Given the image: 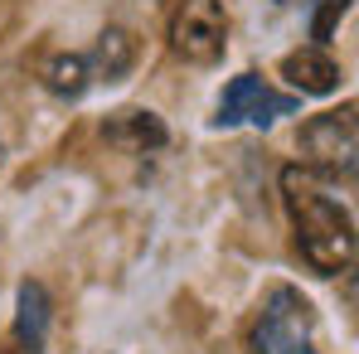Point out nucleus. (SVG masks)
<instances>
[{
  "mask_svg": "<svg viewBox=\"0 0 359 354\" xmlns=\"http://www.w3.org/2000/svg\"><path fill=\"white\" fill-rule=\"evenodd\" d=\"M282 199H287V214H292V229H297L301 257L320 277L350 272L355 267V214L340 199H330L306 165L282 170Z\"/></svg>",
  "mask_w": 359,
  "mask_h": 354,
  "instance_id": "obj_1",
  "label": "nucleus"
},
{
  "mask_svg": "<svg viewBox=\"0 0 359 354\" xmlns=\"http://www.w3.org/2000/svg\"><path fill=\"white\" fill-rule=\"evenodd\" d=\"M257 354H316V311L297 287H272L262 296L257 325H252Z\"/></svg>",
  "mask_w": 359,
  "mask_h": 354,
  "instance_id": "obj_2",
  "label": "nucleus"
},
{
  "mask_svg": "<svg viewBox=\"0 0 359 354\" xmlns=\"http://www.w3.org/2000/svg\"><path fill=\"white\" fill-rule=\"evenodd\" d=\"M355 102H345L340 112H320L301 126V156L311 175L355 179Z\"/></svg>",
  "mask_w": 359,
  "mask_h": 354,
  "instance_id": "obj_3",
  "label": "nucleus"
},
{
  "mask_svg": "<svg viewBox=\"0 0 359 354\" xmlns=\"http://www.w3.org/2000/svg\"><path fill=\"white\" fill-rule=\"evenodd\" d=\"M170 49L184 63H199V68L224 59V49H229L224 0H180V10L170 15Z\"/></svg>",
  "mask_w": 359,
  "mask_h": 354,
  "instance_id": "obj_4",
  "label": "nucleus"
},
{
  "mask_svg": "<svg viewBox=\"0 0 359 354\" xmlns=\"http://www.w3.org/2000/svg\"><path fill=\"white\" fill-rule=\"evenodd\" d=\"M297 107H301L297 97L272 93L257 73H238V78L224 88V97H219V117H214V126H243V121L272 126L277 117H292Z\"/></svg>",
  "mask_w": 359,
  "mask_h": 354,
  "instance_id": "obj_5",
  "label": "nucleus"
},
{
  "mask_svg": "<svg viewBox=\"0 0 359 354\" xmlns=\"http://www.w3.org/2000/svg\"><path fill=\"white\" fill-rule=\"evenodd\" d=\"M102 136H107V146H117V151H126V156H146V151H161V146L170 141L165 121L156 117V112H146V107L112 112L107 126H102Z\"/></svg>",
  "mask_w": 359,
  "mask_h": 354,
  "instance_id": "obj_6",
  "label": "nucleus"
},
{
  "mask_svg": "<svg viewBox=\"0 0 359 354\" xmlns=\"http://www.w3.org/2000/svg\"><path fill=\"white\" fill-rule=\"evenodd\" d=\"M282 78L297 88L301 97H325V93L340 88V63L330 59L320 44H311V49H297V54L282 59Z\"/></svg>",
  "mask_w": 359,
  "mask_h": 354,
  "instance_id": "obj_7",
  "label": "nucleus"
},
{
  "mask_svg": "<svg viewBox=\"0 0 359 354\" xmlns=\"http://www.w3.org/2000/svg\"><path fill=\"white\" fill-rule=\"evenodd\" d=\"M49 292L39 282H20V296H15V340L25 354H44V340H49Z\"/></svg>",
  "mask_w": 359,
  "mask_h": 354,
  "instance_id": "obj_8",
  "label": "nucleus"
},
{
  "mask_svg": "<svg viewBox=\"0 0 359 354\" xmlns=\"http://www.w3.org/2000/svg\"><path fill=\"white\" fill-rule=\"evenodd\" d=\"M141 59V44H136V34L131 29H102L97 34V44H93V54H88V68H93V78H102V83H121L131 68Z\"/></svg>",
  "mask_w": 359,
  "mask_h": 354,
  "instance_id": "obj_9",
  "label": "nucleus"
},
{
  "mask_svg": "<svg viewBox=\"0 0 359 354\" xmlns=\"http://www.w3.org/2000/svg\"><path fill=\"white\" fill-rule=\"evenodd\" d=\"M88 83H93V68H88V54H54V59L44 63V88L54 93V97H83L88 93Z\"/></svg>",
  "mask_w": 359,
  "mask_h": 354,
  "instance_id": "obj_10",
  "label": "nucleus"
},
{
  "mask_svg": "<svg viewBox=\"0 0 359 354\" xmlns=\"http://www.w3.org/2000/svg\"><path fill=\"white\" fill-rule=\"evenodd\" d=\"M345 10H350V0H325V5L316 10V25H311V39H316L320 49L330 44V29H335V20H340Z\"/></svg>",
  "mask_w": 359,
  "mask_h": 354,
  "instance_id": "obj_11",
  "label": "nucleus"
}]
</instances>
